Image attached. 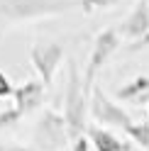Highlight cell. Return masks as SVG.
<instances>
[{
	"label": "cell",
	"mask_w": 149,
	"mask_h": 151,
	"mask_svg": "<svg viewBox=\"0 0 149 151\" xmlns=\"http://www.w3.org/2000/svg\"><path fill=\"white\" fill-rule=\"evenodd\" d=\"M88 139H90V146L95 151H132V141L120 139L115 132H110L100 124L88 127Z\"/></svg>",
	"instance_id": "cell-9"
},
{
	"label": "cell",
	"mask_w": 149,
	"mask_h": 151,
	"mask_svg": "<svg viewBox=\"0 0 149 151\" xmlns=\"http://www.w3.org/2000/svg\"><path fill=\"white\" fill-rule=\"evenodd\" d=\"M93 146H90V139H88V134H83V137H76L71 141V146H69V151H90Z\"/></svg>",
	"instance_id": "cell-14"
},
{
	"label": "cell",
	"mask_w": 149,
	"mask_h": 151,
	"mask_svg": "<svg viewBox=\"0 0 149 151\" xmlns=\"http://www.w3.org/2000/svg\"><path fill=\"white\" fill-rule=\"evenodd\" d=\"M147 32H149V0H139L132 10H129L127 20L122 22L120 34H122V39H127L129 44H135V42L142 39Z\"/></svg>",
	"instance_id": "cell-8"
},
{
	"label": "cell",
	"mask_w": 149,
	"mask_h": 151,
	"mask_svg": "<svg viewBox=\"0 0 149 151\" xmlns=\"http://www.w3.org/2000/svg\"><path fill=\"white\" fill-rule=\"evenodd\" d=\"M64 54H66V49H64L61 42H44V44H34L32 46L30 61L34 66L37 76H39V81L44 83L46 88H51L56 68H59V63L64 61Z\"/></svg>",
	"instance_id": "cell-6"
},
{
	"label": "cell",
	"mask_w": 149,
	"mask_h": 151,
	"mask_svg": "<svg viewBox=\"0 0 149 151\" xmlns=\"http://www.w3.org/2000/svg\"><path fill=\"white\" fill-rule=\"evenodd\" d=\"M115 98L120 102H127V105H149V76H137L129 83L120 86L115 90Z\"/></svg>",
	"instance_id": "cell-10"
},
{
	"label": "cell",
	"mask_w": 149,
	"mask_h": 151,
	"mask_svg": "<svg viewBox=\"0 0 149 151\" xmlns=\"http://www.w3.org/2000/svg\"><path fill=\"white\" fill-rule=\"evenodd\" d=\"M144 49H149V32H147V34H144L139 42L129 44V49H127V51H144Z\"/></svg>",
	"instance_id": "cell-16"
},
{
	"label": "cell",
	"mask_w": 149,
	"mask_h": 151,
	"mask_svg": "<svg viewBox=\"0 0 149 151\" xmlns=\"http://www.w3.org/2000/svg\"><path fill=\"white\" fill-rule=\"evenodd\" d=\"M90 115H93V119H95V124L122 129L125 134H127V129L137 122V119H132V115H129L120 102H115L113 98H108L100 86H95L93 93H90Z\"/></svg>",
	"instance_id": "cell-5"
},
{
	"label": "cell",
	"mask_w": 149,
	"mask_h": 151,
	"mask_svg": "<svg viewBox=\"0 0 149 151\" xmlns=\"http://www.w3.org/2000/svg\"><path fill=\"white\" fill-rule=\"evenodd\" d=\"M34 141L39 151H59L64 146L71 144V134H69V124L64 119V112H56L54 107H46L42 112L39 122L34 129Z\"/></svg>",
	"instance_id": "cell-4"
},
{
	"label": "cell",
	"mask_w": 149,
	"mask_h": 151,
	"mask_svg": "<svg viewBox=\"0 0 149 151\" xmlns=\"http://www.w3.org/2000/svg\"><path fill=\"white\" fill-rule=\"evenodd\" d=\"M81 7V0H5L0 3V17L10 24L44 20Z\"/></svg>",
	"instance_id": "cell-2"
},
{
	"label": "cell",
	"mask_w": 149,
	"mask_h": 151,
	"mask_svg": "<svg viewBox=\"0 0 149 151\" xmlns=\"http://www.w3.org/2000/svg\"><path fill=\"white\" fill-rule=\"evenodd\" d=\"M88 112H90V93L83 86V76L78 73L76 61L69 63V81L64 93V119L69 124L71 141L83 137L88 129Z\"/></svg>",
	"instance_id": "cell-1"
},
{
	"label": "cell",
	"mask_w": 149,
	"mask_h": 151,
	"mask_svg": "<svg viewBox=\"0 0 149 151\" xmlns=\"http://www.w3.org/2000/svg\"><path fill=\"white\" fill-rule=\"evenodd\" d=\"M0 151H39V149L37 146H22V144L10 141V144H0Z\"/></svg>",
	"instance_id": "cell-15"
},
{
	"label": "cell",
	"mask_w": 149,
	"mask_h": 151,
	"mask_svg": "<svg viewBox=\"0 0 149 151\" xmlns=\"http://www.w3.org/2000/svg\"><path fill=\"white\" fill-rule=\"evenodd\" d=\"M122 44V34L115 27H105L95 34V42H93V49L88 56V63H86V71H83V86H86L88 93H93L95 88V76L100 73V68L113 59V54L120 49Z\"/></svg>",
	"instance_id": "cell-3"
},
{
	"label": "cell",
	"mask_w": 149,
	"mask_h": 151,
	"mask_svg": "<svg viewBox=\"0 0 149 151\" xmlns=\"http://www.w3.org/2000/svg\"><path fill=\"white\" fill-rule=\"evenodd\" d=\"M0 3H5V0H0Z\"/></svg>",
	"instance_id": "cell-17"
},
{
	"label": "cell",
	"mask_w": 149,
	"mask_h": 151,
	"mask_svg": "<svg viewBox=\"0 0 149 151\" xmlns=\"http://www.w3.org/2000/svg\"><path fill=\"white\" fill-rule=\"evenodd\" d=\"M127 139L132 141V144L142 146L144 151H149V124L147 122H135V124L127 129Z\"/></svg>",
	"instance_id": "cell-11"
},
{
	"label": "cell",
	"mask_w": 149,
	"mask_h": 151,
	"mask_svg": "<svg viewBox=\"0 0 149 151\" xmlns=\"http://www.w3.org/2000/svg\"><path fill=\"white\" fill-rule=\"evenodd\" d=\"M12 95H15V86H12V81L7 78V73H5V71H0V100L12 98Z\"/></svg>",
	"instance_id": "cell-13"
},
{
	"label": "cell",
	"mask_w": 149,
	"mask_h": 151,
	"mask_svg": "<svg viewBox=\"0 0 149 151\" xmlns=\"http://www.w3.org/2000/svg\"><path fill=\"white\" fill-rule=\"evenodd\" d=\"M120 0H81L83 12H95V10H108V7H115Z\"/></svg>",
	"instance_id": "cell-12"
},
{
	"label": "cell",
	"mask_w": 149,
	"mask_h": 151,
	"mask_svg": "<svg viewBox=\"0 0 149 151\" xmlns=\"http://www.w3.org/2000/svg\"><path fill=\"white\" fill-rule=\"evenodd\" d=\"M44 93H46V86L42 81H25L22 86L15 88L12 107L20 112V117H25V115H30L32 110H37L44 102Z\"/></svg>",
	"instance_id": "cell-7"
}]
</instances>
